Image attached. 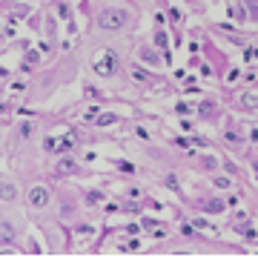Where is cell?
Returning a JSON list of instances; mask_svg holds the SVG:
<instances>
[{
	"mask_svg": "<svg viewBox=\"0 0 258 258\" xmlns=\"http://www.w3.org/2000/svg\"><path fill=\"white\" fill-rule=\"evenodd\" d=\"M129 23V12L126 9H103L98 15V26L106 29V32H118Z\"/></svg>",
	"mask_w": 258,
	"mask_h": 258,
	"instance_id": "obj_1",
	"label": "cell"
},
{
	"mask_svg": "<svg viewBox=\"0 0 258 258\" xmlns=\"http://www.w3.org/2000/svg\"><path fill=\"white\" fill-rule=\"evenodd\" d=\"M92 69L98 75H103V78H109V75L118 69V57H115V52H112V49H101V52H95Z\"/></svg>",
	"mask_w": 258,
	"mask_h": 258,
	"instance_id": "obj_2",
	"label": "cell"
},
{
	"mask_svg": "<svg viewBox=\"0 0 258 258\" xmlns=\"http://www.w3.org/2000/svg\"><path fill=\"white\" fill-rule=\"evenodd\" d=\"M43 147L49 152H57V155H66L69 149L75 147V135H63V138H46L43 141Z\"/></svg>",
	"mask_w": 258,
	"mask_h": 258,
	"instance_id": "obj_3",
	"label": "cell"
},
{
	"mask_svg": "<svg viewBox=\"0 0 258 258\" xmlns=\"http://www.w3.org/2000/svg\"><path fill=\"white\" fill-rule=\"evenodd\" d=\"M29 204H32L35 210L46 207V204H49V189H46V186H32V189H29Z\"/></svg>",
	"mask_w": 258,
	"mask_h": 258,
	"instance_id": "obj_4",
	"label": "cell"
},
{
	"mask_svg": "<svg viewBox=\"0 0 258 258\" xmlns=\"http://www.w3.org/2000/svg\"><path fill=\"white\" fill-rule=\"evenodd\" d=\"M241 106L249 112H258V95L255 92H244L241 95Z\"/></svg>",
	"mask_w": 258,
	"mask_h": 258,
	"instance_id": "obj_5",
	"label": "cell"
},
{
	"mask_svg": "<svg viewBox=\"0 0 258 258\" xmlns=\"http://www.w3.org/2000/svg\"><path fill=\"white\" fill-rule=\"evenodd\" d=\"M18 198V186L15 184H0V201H15Z\"/></svg>",
	"mask_w": 258,
	"mask_h": 258,
	"instance_id": "obj_6",
	"label": "cell"
},
{
	"mask_svg": "<svg viewBox=\"0 0 258 258\" xmlns=\"http://www.w3.org/2000/svg\"><path fill=\"white\" fill-rule=\"evenodd\" d=\"M15 238V230H12V224H3L0 221V244H9Z\"/></svg>",
	"mask_w": 258,
	"mask_h": 258,
	"instance_id": "obj_7",
	"label": "cell"
},
{
	"mask_svg": "<svg viewBox=\"0 0 258 258\" xmlns=\"http://www.w3.org/2000/svg\"><path fill=\"white\" fill-rule=\"evenodd\" d=\"M75 169H78V164H75L72 158H60V161H57V172H75Z\"/></svg>",
	"mask_w": 258,
	"mask_h": 258,
	"instance_id": "obj_8",
	"label": "cell"
},
{
	"mask_svg": "<svg viewBox=\"0 0 258 258\" xmlns=\"http://www.w3.org/2000/svg\"><path fill=\"white\" fill-rule=\"evenodd\" d=\"M129 72H132V78H135V81H141V83H149V75L144 72V69H138V66H132Z\"/></svg>",
	"mask_w": 258,
	"mask_h": 258,
	"instance_id": "obj_9",
	"label": "cell"
},
{
	"mask_svg": "<svg viewBox=\"0 0 258 258\" xmlns=\"http://www.w3.org/2000/svg\"><path fill=\"white\" fill-rule=\"evenodd\" d=\"M98 123H101V126H109V123H115V115H101Z\"/></svg>",
	"mask_w": 258,
	"mask_h": 258,
	"instance_id": "obj_10",
	"label": "cell"
},
{
	"mask_svg": "<svg viewBox=\"0 0 258 258\" xmlns=\"http://www.w3.org/2000/svg\"><path fill=\"white\" fill-rule=\"evenodd\" d=\"M215 186H218V189H227V186H230V178H215Z\"/></svg>",
	"mask_w": 258,
	"mask_h": 258,
	"instance_id": "obj_11",
	"label": "cell"
},
{
	"mask_svg": "<svg viewBox=\"0 0 258 258\" xmlns=\"http://www.w3.org/2000/svg\"><path fill=\"white\" fill-rule=\"evenodd\" d=\"M252 141H258V129H252Z\"/></svg>",
	"mask_w": 258,
	"mask_h": 258,
	"instance_id": "obj_12",
	"label": "cell"
}]
</instances>
